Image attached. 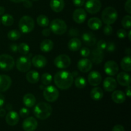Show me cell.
Listing matches in <instances>:
<instances>
[{
	"instance_id": "1",
	"label": "cell",
	"mask_w": 131,
	"mask_h": 131,
	"mask_svg": "<svg viewBox=\"0 0 131 131\" xmlns=\"http://www.w3.org/2000/svg\"><path fill=\"white\" fill-rule=\"evenodd\" d=\"M54 80L58 88L61 90H67L72 85L74 78L71 73L62 70L55 74Z\"/></svg>"
},
{
	"instance_id": "2",
	"label": "cell",
	"mask_w": 131,
	"mask_h": 131,
	"mask_svg": "<svg viewBox=\"0 0 131 131\" xmlns=\"http://www.w3.org/2000/svg\"><path fill=\"white\" fill-rule=\"evenodd\" d=\"M52 108L51 106L46 102H40L37 104L33 110V113L37 118L40 120H46L51 115Z\"/></svg>"
},
{
	"instance_id": "3",
	"label": "cell",
	"mask_w": 131,
	"mask_h": 131,
	"mask_svg": "<svg viewBox=\"0 0 131 131\" xmlns=\"http://www.w3.org/2000/svg\"><path fill=\"white\" fill-rule=\"evenodd\" d=\"M118 17V13L113 7L106 8L102 13V19L106 24H112L115 23Z\"/></svg>"
},
{
	"instance_id": "4",
	"label": "cell",
	"mask_w": 131,
	"mask_h": 131,
	"mask_svg": "<svg viewBox=\"0 0 131 131\" xmlns=\"http://www.w3.org/2000/svg\"><path fill=\"white\" fill-rule=\"evenodd\" d=\"M19 29L23 33H28L32 31L35 28V22L33 18L25 15L22 17L19 23Z\"/></svg>"
},
{
	"instance_id": "5",
	"label": "cell",
	"mask_w": 131,
	"mask_h": 131,
	"mask_svg": "<svg viewBox=\"0 0 131 131\" xmlns=\"http://www.w3.org/2000/svg\"><path fill=\"white\" fill-rule=\"evenodd\" d=\"M50 29L54 34L61 35L66 32L67 26L65 21L61 19H56L51 21L50 24Z\"/></svg>"
},
{
	"instance_id": "6",
	"label": "cell",
	"mask_w": 131,
	"mask_h": 131,
	"mask_svg": "<svg viewBox=\"0 0 131 131\" xmlns=\"http://www.w3.org/2000/svg\"><path fill=\"white\" fill-rule=\"evenodd\" d=\"M15 61L12 56L8 54L0 55V69L4 71H9L14 68Z\"/></svg>"
},
{
	"instance_id": "7",
	"label": "cell",
	"mask_w": 131,
	"mask_h": 131,
	"mask_svg": "<svg viewBox=\"0 0 131 131\" xmlns=\"http://www.w3.org/2000/svg\"><path fill=\"white\" fill-rule=\"evenodd\" d=\"M43 95L45 99L48 102H55L58 99L59 91L53 86H48L43 90Z\"/></svg>"
},
{
	"instance_id": "8",
	"label": "cell",
	"mask_w": 131,
	"mask_h": 131,
	"mask_svg": "<svg viewBox=\"0 0 131 131\" xmlns=\"http://www.w3.org/2000/svg\"><path fill=\"white\" fill-rule=\"evenodd\" d=\"M31 62L29 58L21 56L16 61L17 69L21 72H26L30 69Z\"/></svg>"
},
{
	"instance_id": "9",
	"label": "cell",
	"mask_w": 131,
	"mask_h": 131,
	"mask_svg": "<svg viewBox=\"0 0 131 131\" xmlns=\"http://www.w3.org/2000/svg\"><path fill=\"white\" fill-rule=\"evenodd\" d=\"M101 2L100 0H88L85 4V9L91 14H97L101 8Z\"/></svg>"
},
{
	"instance_id": "10",
	"label": "cell",
	"mask_w": 131,
	"mask_h": 131,
	"mask_svg": "<svg viewBox=\"0 0 131 131\" xmlns=\"http://www.w3.org/2000/svg\"><path fill=\"white\" fill-rule=\"evenodd\" d=\"M54 63L56 67L59 69H66L70 66L71 63V60H70V57L67 55L61 54L55 58Z\"/></svg>"
},
{
	"instance_id": "11",
	"label": "cell",
	"mask_w": 131,
	"mask_h": 131,
	"mask_svg": "<svg viewBox=\"0 0 131 131\" xmlns=\"http://www.w3.org/2000/svg\"><path fill=\"white\" fill-rule=\"evenodd\" d=\"M24 131H35L38 127V122L34 117H27L23 122Z\"/></svg>"
},
{
	"instance_id": "12",
	"label": "cell",
	"mask_w": 131,
	"mask_h": 131,
	"mask_svg": "<svg viewBox=\"0 0 131 131\" xmlns=\"http://www.w3.org/2000/svg\"><path fill=\"white\" fill-rule=\"evenodd\" d=\"M118 65L115 61L110 60L105 63L104 71L108 75H111V76L115 75L118 73Z\"/></svg>"
},
{
	"instance_id": "13",
	"label": "cell",
	"mask_w": 131,
	"mask_h": 131,
	"mask_svg": "<svg viewBox=\"0 0 131 131\" xmlns=\"http://www.w3.org/2000/svg\"><path fill=\"white\" fill-rule=\"evenodd\" d=\"M86 19V12L83 8H78L73 13V19L75 23L81 24L84 23Z\"/></svg>"
},
{
	"instance_id": "14",
	"label": "cell",
	"mask_w": 131,
	"mask_h": 131,
	"mask_svg": "<svg viewBox=\"0 0 131 131\" xmlns=\"http://www.w3.org/2000/svg\"><path fill=\"white\" fill-rule=\"evenodd\" d=\"M88 83L93 86H96L101 84L102 81V76L101 74L97 71H92L88 77Z\"/></svg>"
},
{
	"instance_id": "15",
	"label": "cell",
	"mask_w": 131,
	"mask_h": 131,
	"mask_svg": "<svg viewBox=\"0 0 131 131\" xmlns=\"http://www.w3.org/2000/svg\"><path fill=\"white\" fill-rule=\"evenodd\" d=\"M78 67L81 72L86 73L92 69V62L87 58L81 59L78 61Z\"/></svg>"
},
{
	"instance_id": "16",
	"label": "cell",
	"mask_w": 131,
	"mask_h": 131,
	"mask_svg": "<svg viewBox=\"0 0 131 131\" xmlns=\"http://www.w3.org/2000/svg\"><path fill=\"white\" fill-rule=\"evenodd\" d=\"M12 84V79L8 75H0V92H5L10 88Z\"/></svg>"
},
{
	"instance_id": "17",
	"label": "cell",
	"mask_w": 131,
	"mask_h": 131,
	"mask_svg": "<svg viewBox=\"0 0 131 131\" xmlns=\"http://www.w3.org/2000/svg\"><path fill=\"white\" fill-rule=\"evenodd\" d=\"M104 57V55L103 51H101L97 48L93 49L91 52V61L95 64H99L102 63Z\"/></svg>"
},
{
	"instance_id": "18",
	"label": "cell",
	"mask_w": 131,
	"mask_h": 131,
	"mask_svg": "<svg viewBox=\"0 0 131 131\" xmlns=\"http://www.w3.org/2000/svg\"><path fill=\"white\" fill-rule=\"evenodd\" d=\"M6 122L10 126H14L18 124L19 121V115L17 112L10 110L6 115Z\"/></svg>"
},
{
	"instance_id": "19",
	"label": "cell",
	"mask_w": 131,
	"mask_h": 131,
	"mask_svg": "<svg viewBox=\"0 0 131 131\" xmlns=\"http://www.w3.org/2000/svg\"><path fill=\"white\" fill-rule=\"evenodd\" d=\"M103 86L106 92H111L115 90L117 87V83L114 78L107 77L104 81Z\"/></svg>"
},
{
	"instance_id": "20",
	"label": "cell",
	"mask_w": 131,
	"mask_h": 131,
	"mask_svg": "<svg viewBox=\"0 0 131 131\" xmlns=\"http://www.w3.org/2000/svg\"><path fill=\"white\" fill-rule=\"evenodd\" d=\"M31 63L37 68H43L47 64V59L42 55H35L32 58Z\"/></svg>"
},
{
	"instance_id": "21",
	"label": "cell",
	"mask_w": 131,
	"mask_h": 131,
	"mask_svg": "<svg viewBox=\"0 0 131 131\" xmlns=\"http://www.w3.org/2000/svg\"><path fill=\"white\" fill-rule=\"evenodd\" d=\"M117 81L120 85L127 86L130 83V75L125 72H122L117 75Z\"/></svg>"
},
{
	"instance_id": "22",
	"label": "cell",
	"mask_w": 131,
	"mask_h": 131,
	"mask_svg": "<svg viewBox=\"0 0 131 131\" xmlns=\"http://www.w3.org/2000/svg\"><path fill=\"white\" fill-rule=\"evenodd\" d=\"M111 98L114 102L116 104H122L125 102L126 96L123 92L120 90H114L113 93H112Z\"/></svg>"
},
{
	"instance_id": "23",
	"label": "cell",
	"mask_w": 131,
	"mask_h": 131,
	"mask_svg": "<svg viewBox=\"0 0 131 131\" xmlns=\"http://www.w3.org/2000/svg\"><path fill=\"white\" fill-rule=\"evenodd\" d=\"M50 6L54 12H60L63 10L65 3L63 0H51Z\"/></svg>"
},
{
	"instance_id": "24",
	"label": "cell",
	"mask_w": 131,
	"mask_h": 131,
	"mask_svg": "<svg viewBox=\"0 0 131 131\" xmlns=\"http://www.w3.org/2000/svg\"><path fill=\"white\" fill-rule=\"evenodd\" d=\"M82 38H83V42L88 46H94L97 42L96 37L92 33H84L82 36Z\"/></svg>"
},
{
	"instance_id": "25",
	"label": "cell",
	"mask_w": 131,
	"mask_h": 131,
	"mask_svg": "<svg viewBox=\"0 0 131 131\" xmlns=\"http://www.w3.org/2000/svg\"><path fill=\"white\" fill-rule=\"evenodd\" d=\"M88 26L91 29L98 30L102 26V21L97 17H92L88 20Z\"/></svg>"
},
{
	"instance_id": "26",
	"label": "cell",
	"mask_w": 131,
	"mask_h": 131,
	"mask_svg": "<svg viewBox=\"0 0 131 131\" xmlns=\"http://www.w3.org/2000/svg\"><path fill=\"white\" fill-rule=\"evenodd\" d=\"M68 47L71 51H77L81 47V42L78 38H73L68 43Z\"/></svg>"
},
{
	"instance_id": "27",
	"label": "cell",
	"mask_w": 131,
	"mask_h": 131,
	"mask_svg": "<svg viewBox=\"0 0 131 131\" xmlns=\"http://www.w3.org/2000/svg\"><path fill=\"white\" fill-rule=\"evenodd\" d=\"M40 75L38 72L35 70H30L26 74V79L29 83L35 84L39 81Z\"/></svg>"
},
{
	"instance_id": "28",
	"label": "cell",
	"mask_w": 131,
	"mask_h": 131,
	"mask_svg": "<svg viewBox=\"0 0 131 131\" xmlns=\"http://www.w3.org/2000/svg\"><path fill=\"white\" fill-rule=\"evenodd\" d=\"M23 103L26 107H31L35 104L36 98L31 93H28L23 97Z\"/></svg>"
},
{
	"instance_id": "29",
	"label": "cell",
	"mask_w": 131,
	"mask_h": 131,
	"mask_svg": "<svg viewBox=\"0 0 131 131\" xmlns=\"http://www.w3.org/2000/svg\"><path fill=\"white\" fill-rule=\"evenodd\" d=\"M104 92L99 87H95L93 88L90 92V97L94 101H97L101 100L103 97Z\"/></svg>"
},
{
	"instance_id": "30",
	"label": "cell",
	"mask_w": 131,
	"mask_h": 131,
	"mask_svg": "<svg viewBox=\"0 0 131 131\" xmlns=\"http://www.w3.org/2000/svg\"><path fill=\"white\" fill-rule=\"evenodd\" d=\"M54 43L51 40L46 39L40 43V49L42 52H48L53 49Z\"/></svg>"
},
{
	"instance_id": "31",
	"label": "cell",
	"mask_w": 131,
	"mask_h": 131,
	"mask_svg": "<svg viewBox=\"0 0 131 131\" xmlns=\"http://www.w3.org/2000/svg\"><path fill=\"white\" fill-rule=\"evenodd\" d=\"M122 69L125 72H130L131 70V58L129 56H125L120 62Z\"/></svg>"
},
{
	"instance_id": "32",
	"label": "cell",
	"mask_w": 131,
	"mask_h": 131,
	"mask_svg": "<svg viewBox=\"0 0 131 131\" xmlns=\"http://www.w3.org/2000/svg\"><path fill=\"white\" fill-rule=\"evenodd\" d=\"M1 23L6 26H12L14 23V17L10 14H5L1 17Z\"/></svg>"
},
{
	"instance_id": "33",
	"label": "cell",
	"mask_w": 131,
	"mask_h": 131,
	"mask_svg": "<svg viewBox=\"0 0 131 131\" xmlns=\"http://www.w3.org/2000/svg\"><path fill=\"white\" fill-rule=\"evenodd\" d=\"M37 24L41 27H47L48 26L49 24V19L47 17H46L44 15H40L37 17Z\"/></svg>"
},
{
	"instance_id": "34",
	"label": "cell",
	"mask_w": 131,
	"mask_h": 131,
	"mask_svg": "<svg viewBox=\"0 0 131 131\" xmlns=\"http://www.w3.org/2000/svg\"><path fill=\"white\" fill-rule=\"evenodd\" d=\"M19 53L23 55H26L29 53V47L27 43H20L18 46V50Z\"/></svg>"
},
{
	"instance_id": "35",
	"label": "cell",
	"mask_w": 131,
	"mask_h": 131,
	"mask_svg": "<svg viewBox=\"0 0 131 131\" xmlns=\"http://www.w3.org/2000/svg\"><path fill=\"white\" fill-rule=\"evenodd\" d=\"M21 36L20 32L17 30H11L8 33V38L10 40H17L19 39Z\"/></svg>"
},
{
	"instance_id": "36",
	"label": "cell",
	"mask_w": 131,
	"mask_h": 131,
	"mask_svg": "<svg viewBox=\"0 0 131 131\" xmlns=\"http://www.w3.org/2000/svg\"><path fill=\"white\" fill-rule=\"evenodd\" d=\"M75 85L78 88H83L86 85V79L83 77L79 76L75 79Z\"/></svg>"
},
{
	"instance_id": "37",
	"label": "cell",
	"mask_w": 131,
	"mask_h": 131,
	"mask_svg": "<svg viewBox=\"0 0 131 131\" xmlns=\"http://www.w3.org/2000/svg\"><path fill=\"white\" fill-rule=\"evenodd\" d=\"M52 75L49 73H44L41 77V81L44 85H49L52 81Z\"/></svg>"
},
{
	"instance_id": "38",
	"label": "cell",
	"mask_w": 131,
	"mask_h": 131,
	"mask_svg": "<svg viewBox=\"0 0 131 131\" xmlns=\"http://www.w3.org/2000/svg\"><path fill=\"white\" fill-rule=\"evenodd\" d=\"M122 25L125 29H129L131 26V17L130 15H126L122 20Z\"/></svg>"
},
{
	"instance_id": "39",
	"label": "cell",
	"mask_w": 131,
	"mask_h": 131,
	"mask_svg": "<svg viewBox=\"0 0 131 131\" xmlns=\"http://www.w3.org/2000/svg\"><path fill=\"white\" fill-rule=\"evenodd\" d=\"M106 46H107V42L103 40H101L97 43V49L101 50V51H104L106 49Z\"/></svg>"
},
{
	"instance_id": "40",
	"label": "cell",
	"mask_w": 131,
	"mask_h": 131,
	"mask_svg": "<svg viewBox=\"0 0 131 131\" xmlns=\"http://www.w3.org/2000/svg\"><path fill=\"white\" fill-rule=\"evenodd\" d=\"M19 115L22 118H26L29 116V111L27 108L23 107L19 111Z\"/></svg>"
},
{
	"instance_id": "41",
	"label": "cell",
	"mask_w": 131,
	"mask_h": 131,
	"mask_svg": "<svg viewBox=\"0 0 131 131\" xmlns=\"http://www.w3.org/2000/svg\"><path fill=\"white\" fill-rule=\"evenodd\" d=\"M80 53L83 57H88L90 54V51L88 47H83L81 49Z\"/></svg>"
},
{
	"instance_id": "42",
	"label": "cell",
	"mask_w": 131,
	"mask_h": 131,
	"mask_svg": "<svg viewBox=\"0 0 131 131\" xmlns=\"http://www.w3.org/2000/svg\"><path fill=\"white\" fill-rule=\"evenodd\" d=\"M104 33L106 35H110L113 33V28L110 24H107L104 28Z\"/></svg>"
},
{
	"instance_id": "43",
	"label": "cell",
	"mask_w": 131,
	"mask_h": 131,
	"mask_svg": "<svg viewBox=\"0 0 131 131\" xmlns=\"http://www.w3.org/2000/svg\"><path fill=\"white\" fill-rule=\"evenodd\" d=\"M117 36L120 38H124L127 36V31L124 29H120L117 31Z\"/></svg>"
},
{
	"instance_id": "44",
	"label": "cell",
	"mask_w": 131,
	"mask_h": 131,
	"mask_svg": "<svg viewBox=\"0 0 131 131\" xmlns=\"http://www.w3.org/2000/svg\"><path fill=\"white\" fill-rule=\"evenodd\" d=\"M115 44L113 42H109L108 43H107V46H106V48L107 49V51L109 52H113L115 50Z\"/></svg>"
},
{
	"instance_id": "45",
	"label": "cell",
	"mask_w": 131,
	"mask_h": 131,
	"mask_svg": "<svg viewBox=\"0 0 131 131\" xmlns=\"http://www.w3.org/2000/svg\"><path fill=\"white\" fill-rule=\"evenodd\" d=\"M125 10L129 14H131V0H127L125 4Z\"/></svg>"
},
{
	"instance_id": "46",
	"label": "cell",
	"mask_w": 131,
	"mask_h": 131,
	"mask_svg": "<svg viewBox=\"0 0 131 131\" xmlns=\"http://www.w3.org/2000/svg\"><path fill=\"white\" fill-rule=\"evenodd\" d=\"M69 35L70 37H76L79 35V31L75 28H72L69 31Z\"/></svg>"
},
{
	"instance_id": "47",
	"label": "cell",
	"mask_w": 131,
	"mask_h": 131,
	"mask_svg": "<svg viewBox=\"0 0 131 131\" xmlns=\"http://www.w3.org/2000/svg\"><path fill=\"white\" fill-rule=\"evenodd\" d=\"M85 2V0H73V3L75 6L78 7H81L83 6Z\"/></svg>"
},
{
	"instance_id": "48",
	"label": "cell",
	"mask_w": 131,
	"mask_h": 131,
	"mask_svg": "<svg viewBox=\"0 0 131 131\" xmlns=\"http://www.w3.org/2000/svg\"><path fill=\"white\" fill-rule=\"evenodd\" d=\"M23 6L26 8H29L33 6V3L29 0H24L23 1Z\"/></svg>"
},
{
	"instance_id": "49",
	"label": "cell",
	"mask_w": 131,
	"mask_h": 131,
	"mask_svg": "<svg viewBox=\"0 0 131 131\" xmlns=\"http://www.w3.org/2000/svg\"><path fill=\"white\" fill-rule=\"evenodd\" d=\"M112 131H125V129L122 125H116L113 127Z\"/></svg>"
},
{
	"instance_id": "50",
	"label": "cell",
	"mask_w": 131,
	"mask_h": 131,
	"mask_svg": "<svg viewBox=\"0 0 131 131\" xmlns=\"http://www.w3.org/2000/svg\"><path fill=\"white\" fill-rule=\"evenodd\" d=\"M10 51L12 52H17L18 50V46L16 43H12L10 46Z\"/></svg>"
},
{
	"instance_id": "51",
	"label": "cell",
	"mask_w": 131,
	"mask_h": 131,
	"mask_svg": "<svg viewBox=\"0 0 131 131\" xmlns=\"http://www.w3.org/2000/svg\"><path fill=\"white\" fill-rule=\"evenodd\" d=\"M42 33L43 36H45V37H48L51 34V29H48V28H46V29H44L42 31Z\"/></svg>"
},
{
	"instance_id": "52",
	"label": "cell",
	"mask_w": 131,
	"mask_h": 131,
	"mask_svg": "<svg viewBox=\"0 0 131 131\" xmlns=\"http://www.w3.org/2000/svg\"><path fill=\"white\" fill-rule=\"evenodd\" d=\"M5 103V97L2 94L0 93V107H2Z\"/></svg>"
},
{
	"instance_id": "53",
	"label": "cell",
	"mask_w": 131,
	"mask_h": 131,
	"mask_svg": "<svg viewBox=\"0 0 131 131\" xmlns=\"http://www.w3.org/2000/svg\"><path fill=\"white\" fill-rule=\"evenodd\" d=\"M125 92H126V95L128 96L129 97H130L131 95V92H130V86H127L125 90Z\"/></svg>"
},
{
	"instance_id": "54",
	"label": "cell",
	"mask_w": 131,
	"mask_h": 131,
	"mask_svg": "<svg viewBox=\"0 0 131 131\" xmlns=\"http://www.w3.org/2000/svg\"><path fill=\"white\" fill-rule=\"evenodd\" d=\"M6 115V111L4 109H0V117H4Z\"/></svg>"
},
{
	"instance_id": "55",
	"label": "cell",
	"mask_w": 131,
	"mask_h": 131,
	"mask_svg": "<svg viewBox=\"0 0 131 131\" xmlns=\"http://www.w3.org/2000/svg\"><path fill=\"white\" fill-rule=\"evenodd\" d=\"M5 13V8L0 6V15H2Z\"/></svg>"
},
{
	"instance_id": "56",
	"label": "cell",
	"mask_w": 131,
	"mask_h": 131,
	"mask_svg": "<svg viewBox=\"0 0 131 131\" xmlns=\"http://www.w3.org/2000/svg\"><path fill=\"white\" fill-rule=\"evenodd\" d=\"M6 108L8 110H10H10H12V105L10 104H8L6 106Z\"/></svg>"
},
{
	"instance_id": "57",
	"label": "cell",
	"mask_w": 131,
	"mask_h": 131,
	"mask_svg": "<svg viewBox=\"0 0 131 131\" xmlns=\"http://www.w3.org/2000/svg\"><path fill=\"white\" fill-rule=\"evenodd\" d=\"M10 1H11L12 2H13V3H18L22 2V1H24V0H10Z\"/></svg>"
},
{
	"instance_id": "58",
	"label": "cell",
	"mask_w": 131,
	"mask_h": 131,
	"mask_svg": "<svg viewBox=\"0 0 131 131\" xmlns=\"http://www.w3.org/2000/svg\"><path fill=\"white\" fill-rule=\"evenodd\" d=\"M125 52H126L127 54L128 55H130V49L129 48L127 49L126 51H125Z\"/></svg>"
},
{
	"instance_id": "59",
	"label": "cell",
	"mask_w": 131,
	"mask_h": 131,
	"mask_svg": "<svg viewBox=\"0 0 131 131\" xmlns=\"http://www.w3.org/2000/svg\"><path fill=\"white\" fill-rule=\"evenodd\" d=\"M130 35H131V31H129V33H128V36H129V40H131Z\"/></svg>"
},
{
	"instance_id": "60",
	"label": "cell",
	"mask_w": 131,
	"mask_h": 131,
	"mask_svg": "<svg viewBox=\"0 0 131 131\" xmlns=\"http://www.w3.org/2000/svg\"><path fill=\"white\" fill-rule=\"evenodd\" d=\"M34 1H37V0H34Z\"/></svg>"
}]
</instances>
